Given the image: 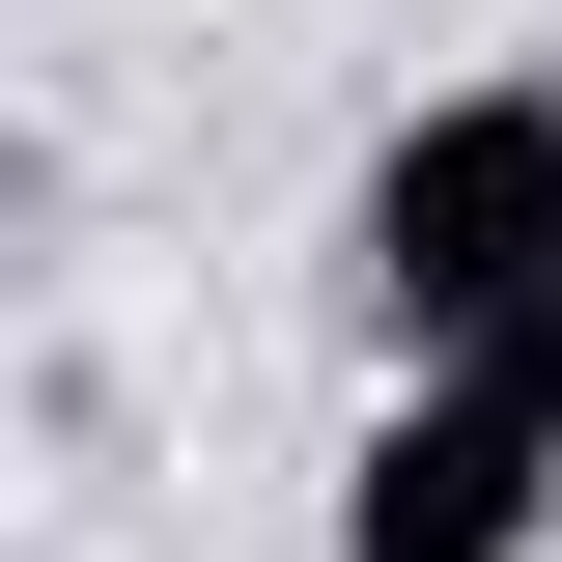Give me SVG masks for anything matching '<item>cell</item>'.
Wrapping results in <instances>:
<instances>
[{
  "instance_id": "obj_1",
  "label": "cell",
  "mask_w": 562,
  "mask_h": 562,
  "mask_svg": "<svg viewBox=\"0 0 562 562\" xmlns=\"http://www.w3.org/2000/svg\"><path fill=\"white\" fill-rule=\"evenodd\" d=\"M338 310H366V366H479V338H535V310H562V85H422V113L366 140Z\"/></svg>"
},
{
  "instance_id": "obj_2",
  "label": "cell",
  "mask_w": 562,
  "mask_h": 562,
  "mask_svg": "<svg viewBox=\"0 0 562 562\" xmlns=\"http://www.w3.org/2000/svg\"><path fill=\"white\" fill-rule=\"evenodd\" d=\"M562 535V310L479 366H394L338 450V562H535Z\"/></svg>"
}]
</instances>
